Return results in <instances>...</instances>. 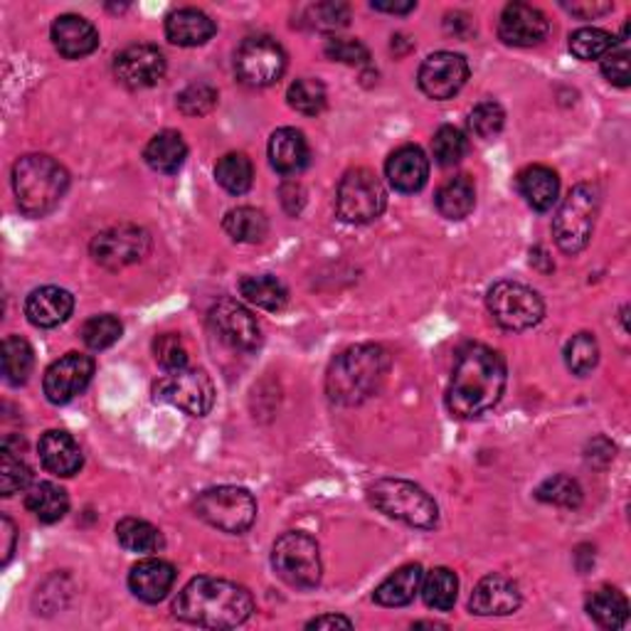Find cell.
Returning <instances> with one entry per match:
<instances>
[{
	"label": "cell",
	"instance_id": "obj_1",
	"mask_svg": "<svg viewBox=\"0 0 631 631\" xmlns=\"http://www.w3.org/2000/svg\"><path fill=\"white\" fill-rule=\"evenodd\" d=\"M506 390V361L499 351L469 343L456 355L449 387H446V410L459 420H477L501 402Z\"/></svg>",
	"mask_w": 631,
	"mask_h": 631
},
{
	"label": "cell",
	"instance_id": "obj_2",
	"mask_svg": "<svg viewBox=\"0 0 631 631\" xmlns=\"http://www.w3.org/2000/svg\"><path fill=\"white\" fill-rule=\"evenodd\" d=\"M255 611V597L247 587L222 577H196L173 599V615L192 627L235 629Z\"/></svg>",
	"mask_w": 631,
	"mask_h": 631
},
{
	"label": "cell",
	"instance_id": "obj_3",
	"mask_svg": "<svg viewBox=\"0 0 631 631\" xmlns=\"http://www.w3.org/2000/svg\"><path fill=\"white\" fill-rule=\"evenodd\" d=\"M390 365V353L375 343H361L338 353L326 373L328 400L341 407L363 405L381 393Z\"/></svg>",
	"mask_w": 631,
	"mask_h": 631
},
{
	"label": "cell",
	"instance_id": "obj_4",
	"mask_svg": "<svg viewBox=\"0 0 631 631\" xmlns=\"http://www.w3.org/2000/svg\"><path fill=\"white\" fill-rule=\"evenodd\" d=\"M67 188H70V173L50 155H23L13 166L15 200L27 218L50 215L62 202Z\"/></svg>",
	"mask_w": 631,
	"mask_h": 631
},
{
	"label": "cell",
	"instance_id": "obj_5",
	"mask_svg": "<svg viewBox=\"0 0 631 631\" xmlns=\"http://www.w3.org/2000/svg\"><path fill=\"white\" fill-rule=\"evenodd\" d=\"M367 499L387 518L410 528L432 530L440 523V506L422 487L405 479H381L367 489Z\"/></svg>",
	"mask_w": 631,
	"mask_h": 631
},
{
	"label": "cell",
	"instance_id": "obj_6",
	"mask_svg": "<svg viewBox=\"0 0 631 631\" xmlns=\"http://www.w3.org/2000/svg\"><path fill=\"white\" fill-rule=\"evenodd\" d=\"M599 215V190L589 183H580L562 200L556 220H552V235L558 247L565 255H580L589 245L595 222Z\"/></svg>",
	"mask_w": 631,
	"mask_h": 631
},
{
	"label": "cell",
	"instance_id": "obj_7",
	"mask_svg": "<svg viewBox=\"0 0 631 631\" xmlns=\"http://www.w3.org/2000/svg\"><path fill=\"white\" fill-rule=\"evenodd\" d=\"M271 568L294 589H314L324 575L318 542L301 530H289L271 548Z\"/></svg>",
	"mask_w": 631,
	"mask_h": 631
},
{
	"label": "cell",
	"instance_id": "obj_8",
	"mask_svg": "<svg viewBox=\"0 0 631 631\" xmlns=\"http://www.w3.org/2000/svg\"><path fill=\"white\" fill-rule=\"evenodd\" d=\"M192 511L208 526L230 536H242L257 521V501L247 489L239 487H215L202 491L192 503Z\"/></svg>",
	"mask_w": 631,
	"mask_h": 631
},
{
	"label": "cell",
	"instance_id": "obj_9",
	"mask_svg": "<svg viewBox=\"0 0 631 631\" xmlns=\"http://www.w3.org/2000/svg\"><path fill=\"white\" fill-rule=\"evenodd\" d=\"M387 192L381 178L367 168H353L338 183L336 210L348 225H367L383 215Z\"/></svg>",
	"mask_w": 631,
	"mask_h": 631
},
{
	"label": "cell",
	"instance_id": "obj_10",
	"mask_svg": "<svg viewBox=\"0 0 631 631\" xmlns=\"http://www.w3.org/2000/svg\"><path fill=\"white\" fill-rule=\"evenodd\" d=\"M487 306L493 322L513 334L528 331V328L538 326L542 316H546V304H542L538 291L521 284V281L509 279L489 289Z\"/></svg>",
	"mask_w": 631,
	"mask_h": 631
},
{
	"label": "cell",
	"instance_id": "obj_11",
	"mask_svg": "<svg viewBox=\"0 0 631 631\" xmlns=\"http://www.w3.org/2000/svg\"><path fill=\"white\" fill-rule=\"evenodd\" d=\"M155 400L178 407L190 417H206L215 405V385L202 367H183L168 373L153 387Z\"/></svg>",
	"mask_w": 631,
	"mask_h": 631
},
{
	"label": "cell",
	"instance_id": "obj_12",
	"mask_svg": "<svg viewBox=\"0 0 631 631\" xmlns=\"http://www.w3.org/2000/svg\"><path fill=\"white\" fill-rule=\"evenodd\" d=\"M284 70H287L284 47L265 35L247 37L235 55L237 80L247 86H255V90L279 82Z\"/></svg>",
	"mask_w": 631,
	"mask_h": 631
},
{
	"label": "cell",
	"instance_id": "obj_13",
	"mask_svg": "<svg viewBox=\"0 0 631 631\" xmlns=\"http://www.w3.org/2000/svg\"><path fill=\"white\" fill-rule=\"evenodd\" d=\"M96 265L112 271L139 265L151 252L149 232L136 225H116L100 232L90 245Z\"/></svg>",
	"mask_w": 631,
	"mask_h": 631
},
{
	"label": "cell",
	"instance_id": "obj_14",
	"mask_svg": "<svg viewBox=\"0 0 631 631\" xmlns=\"http://www.w3.org/2000/svg\"><path fill=\"white\" fill-rule=\"evenodd\" d=\"M208 322L212 331L220 336V341L235 348V351H257L261 346V326L252 311L245 308L235 299H220L212 304Z\"/></svg>",
	"mask_w": 631,
	"mask_h": 631
},
{
	"label": "cell",
	"instance_id": "obj_15",
	"mask_svg": "<svg viewBox=\"0 0 631 631\" xmlns=\"http://www.w3.org/2000/svg\"><path fill=\"white\" fill-rule=\"evenodd\" d=\"M469 80V62L459 52H434L426 57L417 74L420 90L430 100L444 102L461 92V86Z\"/></svg>",
	"mask_w": 631,
	"mask_h": 631
},
{
	"label": "cell",
	"instance_id": "obj_16",
	"mask_svg": "<svg viewBox=\"0 0 631 631\" xmlns=\"http://www.w3.org/2000/svg\"><path fill=\"white\" fill-rule=\"evenodd\" d=\"M94 375V358L84 353H67L45 371L43 390L52 405L72 402L86 390Z\"/></svg>",
	"mask_w": 631,
	"mask_h": 631
},
{
	"label": "cell",
	"instance_id": "obj_17",
	"mask_svg": "<svg viewBox=\"0 0 631 631\" xmlns=\"http://www.w3.org/2000/svg\"><path fill=\"white\" fill-rule=\"evenodd\" d=\"M166 74V57L153 45H131L116 55L114 77L126 90H149Z\"/></svg>",
	"mask_w": 631,
	"mask_h": 631
},
{
	"label": "cell",
	"instance_id": "obj_18",
	"mask_svg": "<svg viewBox=\"0 0 631 631\" xmlns=\"http://www.w3.org/2000/svg\"><path fill=\"white\" fill-rule=\"evenodd\" d=\"M550 21L546 13L528 3H509L499 17V37L503 45L533 47L546 40Z\"/></svg>",
	"mask_w": 631,
	"mask_h": 631
},
{
	"label": "cell",
	"instance_id": "obj_19",
	"mask_svg": "<svg viewBox=\"0 0 631 631\" xmlns=\"http://www.w3.org/2000/svg\"><path fill=\"white\" fill-rule=\"evenodd\" d=\"M521 589L506 575H487L471 592L469 609L479 617H506L518 611Z\"/></svg>",
	"mask_w": 631,
	"mask_h": 631
},
{
	"label": "cell",
	"instance_id": "obj_20",
	"mask_svg": "<svg viewBox=\"0 0 631 631\" xmlns=\"http://www.w3.org/2000/svg\"><path fill=\"white\" fill-rule=\"evenodd\" d=\"M387 183L397 192H420L430 178V159L420 145H400L385 163Z\"/></svg>",
	"mask_w": 631,
	"mask_h": 631
},
{
	"label": "cell",
	"instance_id": "obj_21",
	"mask_svg": "<svg viewBox=\"0 0 631 631\" xmlns=\"http://www.w3.org/2000/svg\"><path fill=\"white\" fill-rule=\"evenodd\" d=\"M52 45L65 60H82L100 47V33L82 15H60L52 23Z\"/></svg>",
	"mask_w": 631,
	"mask_h": 631
},
{
	"label": "cell",
	"instance_id": "obj_22",
	"mask_svg": "<svg viewBox=\"0 0 631 631\" xmlns=\"http://www.w3.org/2000/svg\"><path fill=\"white\" fill-rule=\"evenodd\" d=\"M173 585H176V568L161 558H145L136 562L129 572L131 592L141 601H149V605L166 599Z\"/></svg>",
	"mask_w": 631,
	"mask_h": 631
},
{
	"label": "cell",
	"instance_id": "obj_23",
	"mask_svg": "<svg viewBox=\"0 0 631 631\" xmlns=\"http://www.w3.org/2000/svg\"><path fill=\"white\" fill-rule=\"evenodd\" d=\"M37 454H40L45 469L62 479H70L74 474H80L84 464L80 444L74 442L72 434H67L62 430L45 432L40 436V444H37Z\"/></svg>",
	"mask_w": 631,
	"mask_h": 631
},
{
	"label": "cell",
	"instance_id": "obj_24",
	"mask_svg": "<svg viewBox=\"0 0 631 631\" xmlns=\"http://www.w3.org/2000/svg\"><path fill=\"white\" fill-rule=\"evenodd\" d=\"M74 311V296L60 287H40L35 289L25 301L27 322L37 328H57L62 326Z\"/></svg>",
	"mask_w": 631,
	"mask_h": 631
},
{
	"label": "cell",
	"instance_id": "obj_25",
	"mask_svg": "<svg viewBox=\"0 0 631 631\" xmlns=\"http://www.w3.org/2000/svg\"><path fill=\"white\" fill-rule=\"evenodd\" d=\"M269 161L281 176H296V173L304 171L311 161L306 136L299 129H291V126H284V129L271 133Z\"/></svg>",
	"mask_w": 631,
	"mask_h": 631
},
{
	"label": "cell",
	"instance_id": "obj_26",
	"mask_svg": "<svg viewBox=\"0 0 631 631\" xmlns=\"http://www.w3.org/2000/svg\"><path fill=\"white\" fill-rule=\"evenodd\" d=\"M218 25L198 8H180L166 17V37L178 47H200L215 35Z\"/></svg>",
	"mask_w": 631,
	"mask_h": 631
},
{
	"label": "cell",
	"instance_id": "obj_27",
	"mask_svg": "<svg viewBox=\"0 0 631 631\" xmlns=\"http://www.w3.org/2000/svg\"><path fill=\"white\" fill-rule=\"evenodd\" d=\"M518 192L538 212H548L560 198V178L548 166H528L518 173Z\"/></svg>",
	"mask_w": 631,
	"mask_h": 631
},
{
	"label": "cell",
	"instance_id": "obj_28",
	"mask_svg": "<svg viewBox=\"0 0 631 631\" xmlns=\"http://www.w3.org/2000/svg\"><path fill=\"white\" fill-rule=\"evenodd\" d=\"M422 577H424L422 565H417V562L402 565L375 587L373 599L383 607H407L410 601H414L417 592H420Z\"/></svg>",
	"mask_w": 631,
	"mask_h": 631
},
{
	"label": "cell",
	"instance_id": "obj_29",
	"mask_svg": "<svg viewBox=\"0 0 631 631\" xmlns=\"http://www.w3.org/2000/svg\"><path fill=\"white\" fill-rule=\"evenodd\" d=\"M145 163L159 173H178L188 159V145L178 131L155 133L143 151Z\"/></svg>",
	"mask_w": 631,
	"mask_h": 631
},
{
	"label": "cell",
	"instance_id": "obj_30",
	"mask_svg": "<svg viewBox=\"0 0 631 631\" xmlns=\"http://www.w3.org/2000/svg\"><path fill=\"white\" fill-rule=\"evenodd\" d=\"M436 210L446 220H464L477 208V188L469 176H454L436 190Z\"/></svg>",
	"mask_w": 631,
	"mask_h": 631
},
{
	"label": "cell",
	"instance_id": "obj_31",
	"mask_svg": "<svg viewBox=\"0 0 631 631\" xmlns=\"http://www.w3.org/2000/svg\"><path fill=\"white\" fill-rule=\"evenodd\" d=\"M587 615L601 629H621L629 621V601L615 587H599L587 597Z\"/></svg>",
	"mask_w": 631,
	"mask_h": 631
},
{
	"label": "cell",
	"instance_id": "obj_32",
	"mask_svg": "<svg viewBox=\"0 0 631 631\" xmlns=\"http://www.w3.org/2000/svg\"><path fill=\"white\" fill-rule=\"evenodd\" d=\"M25 506L40 523H57L70 511V496H67V491L57 487V483L40 481L27 489Z\"/></svg>",
	"mask_w": 631,
	"mask_h": 631
},
{
	"label": "cell",
	"instance_id": "obj_33",
	"mask_svg": "<svg viewBox=\"0 0 631 631\" xmlns=\"http://www.w3.org/2000/svg\"><path fill=\"white\" fill-rule=\"evenodd\" d=\"M222 227H225L227 235L235 242L257 245V242H265V237H267L269 220L261 210L245 206V208L230 210L225 220H222Z\"/></svg>",
	"mask_w": 631,
	"mask_h": 631
},
{
	"label": "cell",
	"instance_id": "obj_34",
	"mask_svg": "<svg viewBox=\"0 0 631 631\" xmlns=\"http://www.w3.org/2000/svg\"><path fill=\"white\" fill-rule=\"evenodd\" d=\"M116 540L124 550L139 552V556H149L163 548L161 530L141 518H124L116 523Z\"/></svg>",
	"mask_w": 631,
	"mask_h": 631
},
{
	"label": "cell",
	"instance_id": "obj_35",
	"mask_svg": "<svg viewBox=\"0 0 631 631\" xmlns=\"http://www.w3.org/2000/svg\"><path fill=\"white\" fill-rule=\"evenodd\" d=\"M239 294L245 296L249 304H255L265 311H281L289 301L287 287L271 274L245 277L239 281Z\"/></svg>",
	"mask_w": 631,
	"mask_h": 631
},
{
	"label": "cell",
	"instance_id": "obj_36",
	"mask_svg": "<svg viewBox=\"0 0 631 631\" xmlns=\"http://www.w3.org/2000/svg\"><path fill=\"white\" fill-rule=\"evenodd\" d=\"M422 597L424 605L436 611H446L454 607L459 595V580L449 568H434L422 577Z\"/></svg>",
	"mask_w": 631,
	"mask_h": 631
},
{
	"label": "cell",
	"instance_id": "obj_37",
	"mask_svg": "<svg viewBox=\"0 0 631 631\" xmlns=\"http://www.w3.org/2000/svg\"><path fill=\"white\" fill-rule=\"evenodd\" d=\"M215 178L230 196H245L255 180V166L245 153H227L218 161Z\"/></svg>",
	"mask_w": 631,
	"mask_h": 631
},
{
	"label": "cell",
	"instance_id": "obj_38",
	"mask_svg": "<svg viewBox=\"0 0 631 631\" xmlns=\"http://www.w3.org/2000/svg\"><path fill=\"white\" fill-rule=\"evenodd\" d=\"M35 353L21 336H8L3 341V377L8 385H23L33 373Z\"/></svg>",
	"mask_w": 631,
	"mask_h": 631
},
{
	"label": "cell",
	"instance_id": "obj_39",
	"mask_svg": "<svg viewBox=\"0 0 631 631\" xmlns=\"http://www.w3.org/2000/svg\"><path fill=\"white\" fill-rule=\"evenodd\" d=\"M31 479L33 471L25 464L23 454L15 452L11 444H3V454H0V493L11 499L17 491H25Z\"/></svg>",
	"mask_w": 631,
	"mask_h": 631
},
{
	"label": "cell",
	"instance_id": "obj_40",
	"mask_svg": "<svg viewBox=\"0 0 631 631\" xmlns=\"http://www.w3.org/2000/svg\"><path fill=\"white\" fill-rule=\"evenodd\" d=\"M287 100L294 112L304 116H316L326 109L328 94H326V86L318 80H314V77H301V80H296L289 86Z\"/></svg>",
	"mask_w": 631,
	"mask_h": 631
},
{
	"label": "cell",
	"instance_id": "obj_41",
	"mask_svg": "<svg viewBox=\"0 0 631 631\" xmlns=\"http://www.w3.org/2000/svg\"><path fill=\"white\" fill-rule=\"evenodd\" d=\"M611 47H617V37L601 31V27H580L570 35V52L577 60H601Z\"/></svg>",
	"mask_w": 631,
	"mask_h": 631
},
{
	"label": "cell",
	"instance_id": "obj_42",
	"mask_svg": "<svg viewBox=\"0 0 631 631\" xmlns=\"http://www.w3.org/2000/svg\"><path fill=\"white\" fill-rule=\"evenodd\" d=\"M599 363V343L592 334L572 336L565 346V365L572 375L585 377Z\"/></svg>",
	"mask_w": 631,
	"mask_h": 631
},
{
	"label": "cell",
	"instance_id": "obj_43",
	"mask_svg": "<svg viewBox=\"0 0 631 631\" xmlns=\"http://www.w3.org/2000/svg\"><path fill=\"white\" fill-rule=\"evenodd\" d=\"M536 499L550 503V506L577 509L582 503V487L575 479L565 477V474H558V477H550L540 483L536 489Z\"/></svg>",
	"mask_w": 631,
	"mask_h": 631
},
{
	"label": "cell",
	"instance_id": "obj_44",
	"mask_svg": "<svg viewBox=\"0 0 631 631\" xmlns=\"http://www.w3.org/2000/svg\"><path fill=\"white\" fill-rule=\"evenodd\" d=\"M301 17H304V25L314 27V31L322 33H334L341 31V27L348 25L351 21V8L346 3H316V5H306L301 11Z\"/></svg>",
	"mask_w": 631,
	"mask_h": 631
},
{
	"label": "cell",
	"instance_id": "obj_45",
	"mask_svg": "<svg viewBox=\"0 0 631 631\" xmlns=\"http://www.w3.org/2000/svg\"><path fill=\"white\" fill-rule=\"evenodd\" d=\"M121 334H124V326L119 318L112 314L92 316L90 322L82 326V341L86 348H92V351H106V348H112L116 341H119Z\"/></svg>",
	"mask_w": 631,
	"mask_h": 631
},
{
	"label": "cell",
	"instance_id": "obj_46",
	"mask_svg": "<svg viewBox=\"0 0 631 631\" xmlns=\"http://www.w3.org/2000/svg\"><path fill=\"white\" fill-rule=\"evenodd\" d=\"M432 151L440 166H456L466 151H469V141H466L464 131L456 129V126H442L432 139Z\"/></svg>",
	"mask_w": 631,
	"mask_h": 631
},
{
	"label": "cell",
	"instance_id": "obj_47",
	"mask_svg": "<svg viewBox=\"0 0 631 631\" xmlns=\"http://www.w3.org/2000/svg\"><path fill=\"white\" fill-rule=\"evenodd\" d=\"M503 124H506V112L493 100L479 102L469 114V129L474 136H479V139H493V136H499Z\"/></svg>",
	"mask_w": 631,
	"mask_h": 631
},
{
	"label": "cell",
	"instance_id": "obj_48",
	"mask_svg": "<svg viewBox=\"0 0 631 631\" xmlns=\"http://www.w3.org/2000/svg\"><path fill=\"white\" fill-rule=\"evenodd\" d=\"M153 355L155 363H159L166 373H176L188 367V351L186 343L178 334H163L153 341Z\"/></svg>",
	"mask_w": 631,
	"mask_h": 631
},
{
	"label": "cell",
	"instance_id": "obj_49",
	"mask_svg": "<svg viewBox=\"0 0 631 631\" xmlns=\"http://www.w3.org/2000/svg\"><path fill=\"white\" fill-rule=\"evenodd\" d=\"M218 104V90L208 82H196L178 94V109L186 116H206Z\"/></svg>",
	"mask_w": 631,
	"mask_h": 631
},
{
	"label": "cell",
	"instance_id": "obj_50",
	"mask_svg": "<svg viewBox=\"0 0 631 631\" xmlns=\"http://www.w3.org/2000/svg\"><path fill=\"white\" fill-rule=\"evenodd\" d=\"M326 55L334 62L343 65H365L367 62V47L361 40H351V37H331L326 43Z\"/></svg>",
	"mask_w": 631,
	"mask_h": 631
},
{
	"label": "cell",
	"instance_id": "obj_51",
	"mask_svg": "<svg viewBox=\"0 0 631 631\" xmlns=\"http://www.w3.org/2000/svg\"><path fill=\"white\" fill-rule=\"evenodd\" d=\"M601 74H605L607 82H611L615 86H629L631 84L627 47H611V50L601 57Z\"/></svg>",
	"mask_w": 631,
	"mask_h": 631
},
{
	"label": "cell",
	"instance_id": "obj_52",
	"mask_svg": "<svg viewBox=\"0 0 631 631\" xmlns=\"http://www.w3.org/2000/svg\"><path fill=\"white\" fill-rule=\"evenodd\" d=\"M279 192H281V206H284L289 215H299V212L304 210L306 192H304V188H301V183L287 180Z\"/></svg>",
	"mask_w": 631,
	"mask_h": 631
},
{
	"label": "cell",
	"instance_id": "obj_53",
	"mask_svg": "<svg viewBox=\"0 0 631 631\" xmlns=\"http://www.w3.org/2000/svg\"><path fill=\"white\" fill-rule=\"evenodd\" d=\"M565 11H570L572 15L582 17V21H595V17H601L615 11V5L611 3H572V5H562Z\"/></svg>",
	"mask_w": 631,
	"mask_h": 631
},
{
	"label": "cell",
	"instance_id": "obj_54",
	"mask_svg": "<svg viewBox=\"0 0 631 631\" xmlns=\"http://www.w3.org/2000/svg\"><path fill=\"white\" fill-rule=\"evenodd\" d=\"M0 536H3V565H8L15 552V540H17L15 523L8 516H0Z\"/></svg>",
	"mask_w": 631,
	"mask_h": 631
},
{
	"label": "cell",
	"instance_id": "obj_55",
	"mask_svg": "<svg viewBox=\"0 0 631 631\" xmlns=\"http://www.w3.org/2000/svg\"><path fill=\"white\" fill-rule=\"evenodd\" d=\"M308 629H338V627H343V629H351L353 627V621L343 617V615H324V617H316V619H311Z\"/></svg>",
	"mask_w": 631,
	"mask_h": 631
},
{
	"label": "cell",
	"instance_id": "obj_56",
	"mask_svg": "<svg viewBox=\"0 0 631 631\" xmlns=\"http://www.w3.org/2000/svg\"><path fill=\"white\" fill-rule=\"evenodd\" d=\"M373 11H381V13H393V15H407V13H412L417 3H412V0H407V3H381V0H373L371 3Z\"/></svg>",
	"mask_w": 631,
	"mask_h": 631
}]
</instances>
